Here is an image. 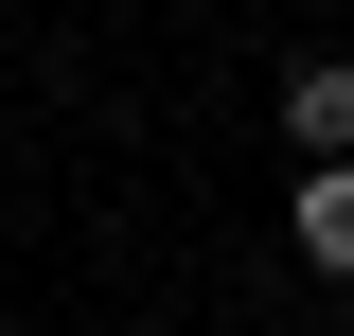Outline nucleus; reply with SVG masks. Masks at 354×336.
Segmentation results:
<instances>
[{"instance_id":"f257e3e1","label":"nucleus","mask_w":354,"mask_h":336,"mask_svg":"<svg viewBox=\"0 0 354 336\" xmlns=\"http://www.w3.org/2000/svg\"><path fill=\"white\" fill-rule=\"evenodd\" d=\"M283 142H301V177L354 160V71H283Z\"/></svg>"},{"instance_id":"f03ea898","label":"nucleus","mask_w":354,"mask_h":336,"mask_svg":"<svg viewBox=\"0 0 354 336\" xmlns=\"http://www.w3.org/2000/svg\"><path fill=\"white\" fill-rule=\"evenodd\" d=\"M283 230H301V265H354V160L301 177V212H283Z\"/></svg>"}]
</instances>
